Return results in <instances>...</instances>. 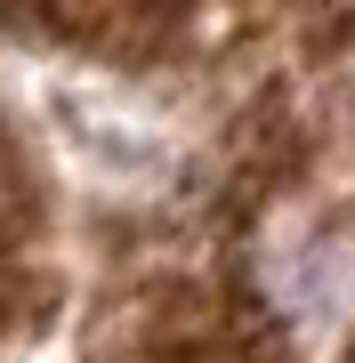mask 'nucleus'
<instances>
[{
	"label": "nucleus",
	"mask_w": 355,
	"mask_h": 363,
	"mask_svg": "<svg viewBox=\"0 0 355 363\" xmlns=\"http://www.w3.org/2000/svg\"><path fill=\"white\" fill-rule=\"evenodd\" d=\"M73 267H65V210L57 178L40 162L33 130L0 97V347H25L65 315Z\"/></svg>",
	"instance_id": "7ed1b4c3"
},
{
	"label": "nucleus",
	"mask_w": 355,
	"mask_h": 363,
	"mask_svg": "<svg viewBox=\"0 0 355 363\" xmlns=\"http://www.w3.org/2000/svg\"><path fill=\"white\" fill-rule=\"evenodd\" d=\"M73 363H355V49L242 81L97 218Z\"/></svg>",
	"instance_id": "f257e3e1"
},
{
	"label": "nucleus",
	"mask_w": 355,
	"mask_h": 363,
	"mask_svg": "<svg viewBox=\"0 0 355 363\" xmlns=\"http://www.w3.org/2000/svg\"><path fill=\"white\" fill-rule=\"evenodd\" d=\"M16 49L137 81H259L355 49V0H0Z\"/></svg>",
	"instance_id": "f03ea898"
}]
</instances>
